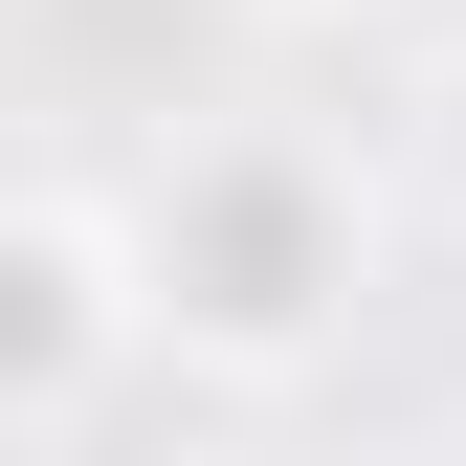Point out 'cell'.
Here are the masks:
<instances>
[{
	"mask_svg": "<svg viewBox=\"0 0 466 466\" xmlns=\"http://www.w3.org/2000/svg\"><path fill=\"white\" fill-rule=\"evenodd\" d=\"M333 289H356V222L311 200V156L222 134L156 178V311L222 333V356H289V333H333Z\"/></svg>",
	"mask_w": 466,
	"mask_h": 466,
	"instance_id": "6da1fadb",
	"label": "cell"
}]
</instances>
